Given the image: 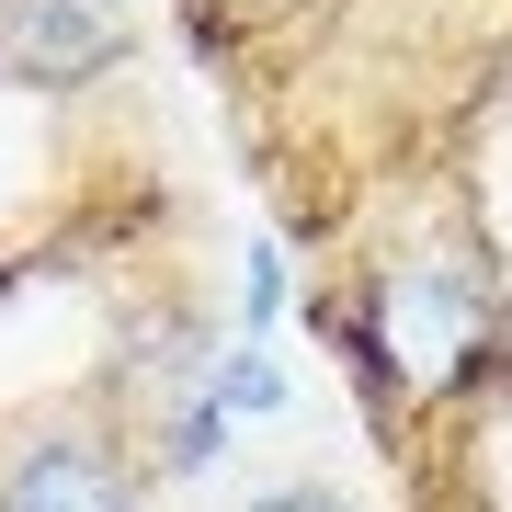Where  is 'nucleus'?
<instances>
[{"instance_id": "2", "label": "nucleus", "mask_w": 512, "mask_h": 512, "mask_svg": "<svg viewBox=\"0 0 512 512\" xmlns=\"http://www.w3.org/2000/svg\"><path fill=\"white\" fill-rule=\"evenodd\" d=\"M148 456L92 387L0 421V512H148Z\"/></svg>"}, {"instance_id": "6", "label": "nucleus", "mask_w": 512, "mask_h": 512, "mask_svg": "<svg viewBox=\"0 0 512 512\" xmlns=\"http://www.w3.org/2000/svg\"><path fill=\"white\" fill-rule=\"evenodd\" d=\"M251 512H353L330 478H274V490H251Z\"/></svg>"}, {"instance_id": "5", "label": "nucleus", "mask_w": 512, "mask_h": 512, "mask_svg": "<svg viewBox=\"0 0 512 512\" xmlns=\"http://www.w3.org/2000/svg\"><path fill=\"white\" fill-rule=\"evenodd\" d=\"M274 319H285V251L251 239L239 251V342H274Z\"/></svg>"}, {"instance_id": "1", "label": "nucleus", "mask_w": 512, "mask_h": 512, "mask_svg": "<svg viewBox=\"0 0 512 512\" xmlns=\"http://www.w3.org/2000/svg\"><path fill=\"white\" fill-rule=\"evenodd\" d=\"M308 330L342 353V376L365 387V410L387 433V421H421V410H478L501 387L512 285L478 228H421V239H376L342 285H319Z\"/></svg>"}, {"instance_id": "4", "label": "nucleus", "mask_w": 512, "mask_h": 512, "mask_svg": "<svg viewBox=\"0 0 512 512\" xmlns=\"http://www.w3.org/2000/svg\"><path fill=\"white\" fill-rule=\"evenodd\" d=\"M205 387H217L228 421H274V410H296V376L274 365V342H239V330L217 342V376H205Z\"/></svg>"}, {"instance_id": "3", "label": "nucleus", "mask_w": 512, "mask_h": 512, "mask_svg": "<svg viewBox=\"0 0 512 512\" xmlns=\"http://www.w3.org/2000/svg\"><path fill=\"white\" fill-rule=\"evenodd\" d=\"M114 69H126V12L114 0H0V80L92 92Z\"/></svg>"}]
</instances>
